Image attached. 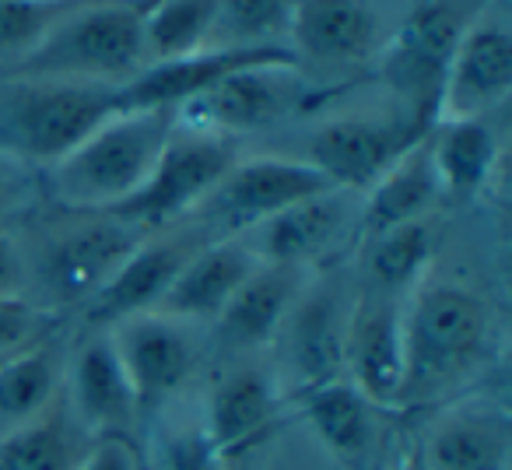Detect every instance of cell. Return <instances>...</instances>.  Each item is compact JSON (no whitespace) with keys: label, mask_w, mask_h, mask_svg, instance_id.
<instances>
[{"label":"cell","mask_w":512,"mask_h":470,"mask_svg":"<svg viewBox=\"0 0 512 470\" xmlns=\"http://www.w3.org/2000/svg\"><path fill=\"white\" fill-rule=\"evenodd\" d=\"M348 190H327L309 200L285 207L281 214L267 218L264 225L249 228L242 239L256 250L264 264L295 267V271H316L323 267L355 232L358 239V211L351 207Z\"/></svg>","instance_id":"12"},{"label":"cell","mask_w":512,"mask_h":470,"mask_svg":"<svg viewBox=\"0 0 512 470\" xmlns=\"http://www.w3.org/2000/svg\"><path fill=\"white\" fill-rule=\"evenodd\" d=\"M113 113V85L0 74V155L46 172Z\"/></svg>","instance_id":"3"},{"label":"cell","mask_w":512,"mask_h":470,"mask_svg":"<svg viewBox=\"0 0 512 470\" xmlns=\"http://www.w3.org/2000/svg\"><path fill=\"white\" fill-rule=\"evenodd\" d=\"M78 4L85 0H0V74L22 64Z\"/></svg>","instance_id":"31"},{"label":"cell","mask_w":512,"mask_h":470,"mask_svg":"<svg viewBox=\"0 0 512 470\" xmlns=\"http://www.w3.org/2000/svg\"><path fill=\"white\" fill-rule=\"evenodd\" d=\"M425 144L442 197L470 200L495 176L498 137L484 120L432 123L425 134Z\"/></svg>","instance_id":"25"},{"label":"cell","mask_w":512,"mask_h":470,"mask_svg":"<svg viewBox=\"0 0 512 470\" xmlns=\"http://www.w3.org/2000/svg\"><path fill=\"white\" fill-rule=\"evenodd\" d=\"M404 302L358 288L344 330V379L376 407H400L404 386Z\"/></svg>","instance_id":"13"},{"label":"cell","mask_w":512,"mask_h":470,"mask_svg":"<svg viewBox=\"0 0 512 470\" xmlns=\"http://www.w3.org/2000/svg\"><path fill=\"white\" fill-rule=\"evenodd\" d=\"M295 0H218L207 50H288Z\"/></svg>","instance_id":"30"},{"label":"cell","mask_w":512,"mask_h":470,"mask_svg":"<svg viewBox=\"0 0 512 470\" xmlns=\"http://www.w3.org/2000/svg\"><path fill=\"white\" fill-rule=\"evenodd\" d=\"M309 102H313V88L295 57H274L235 67L211 88L186 99L176 109V123L197 134L232 141V137L278 127L288 116L302 113Z\"/></svg>","instance_id":"6"},{"label":"cell","mask_w":512,"mask_h":470,"mask_svg":"<svg viewBox=\"0 0 512 470\" xmlns=\"http://www.w3.org/2000/svg\"><path fill=\"white\" fill-rule=\"evenodd\" d=\"M8 358H11V355H0V365H4V362H8Z\"/></svg>","instance_id":"38"},{"label":"cell","mask_w":512,"mask_h":470,"mask_svg":"<svg viewBox=\"0 0 512 470\" xmlns=\"http://www.w3.org/2000/svg\"><path fill=\"white\" fill-rule=\"evenodd\" d=\"M299 411L320 446L348 470H372L383 449V425L369 397L355 390L348 379H334L316 390L299 393Z\"/></svg>","instance_id":"21"},{"label":"cell","mask_w":512,"mask_h":470,"mask_svg":"<svg viewBox=\"0 0 512 470\" xmlns=\"http://www.w3.org/2000/svg\"><path fill=\"white\" fill-rule=\"evenodd\" d=\"M264 260L256 257L253 246L242 235H221V239H207L172 278L165 295L151 313L172 316L190 327H211L232 295L242 288V281L256 271Z\"/></svg>","instance_id":"19"},{"label":"cell","mask_w":512,"mask_h":470,"mask_svg":"<svg viewBox=\"0 0 512 470\" xmlns=\"http://www.w3.org/2000/svg\"><path fill=\"white\" fill-rule=\"evenodd\" d=\"M172 130V109L113 113L43 172V197L60 211H116L151 176Z\"/></svg>","instance_id":"2"},{"label":"cell","mask_w":512,"mask_h":470,"mask_svg":"<svg viewBox=\"0 0 512 470\" xmlns=\"http://www.w3.org/2000/svg\"><path fill=\"white\" fill-rule=\"evenodd\" d=\"M64 397L71 414L85 425V432L95 442H127V432L141 414V407H137L130 379L113 351L109 330L92 327V334L81 337L71 358H64Z\"/></svg>","instance_id":"17"},{"label":"cell","mask_w":512,"mask_h":470,"mask_svg":"<svg viewBox=\"0 0 512 470\" xmlns=\"http://www.w3.org/2000/svg\"><path fill=\"white\" fill-rule=\"evenodd\" d=\"M281 414V386L271 372L246 365L214 383L207 393L204 425L218 446L221 460H239L249 449L264 446L267 435L278 428Z\"/></svg>","instance_id":"20"},{"label":"cell","mask_w":512,"mask_h":470,"mask_svg":"<svg viewBox=\"0 0 512 470\" xmlns=\"http://www.w3.org/2000/svg\"><path fill=\"white\" fill-rule=\"evenodd\" d=\"M428 470H509L512 425L498 404L449 407L418 446Z\"/></svg>","instance_id":"23"},{"label":"cell","mask_w":512,"mask_h":470,"mask_svg":"<svg viewBox=\"0 0 512 470\" xmlns=\"http://www.w3.org/2000/svg\"><path fill=\"white\" fill-rule=\"evenodd\" d=\"M288 50L295 64L355 71L383 50V22L372 0H295Z\"/></svg>","instance_id":"16"},{"label":"cell","mask_w":512,"mask_h":470,"mask_svg":"<svg viewBox=\"0 0 512 470\" xmlns=\"http://www.w3.org/2000/svg\"><path fill=\"white\" fill-rule=\"evenodd\" d=\"M232 165H235L232 141L197 134V130H186L176 123V130H172L169 144L158 155L151 176L113 214L144 235L165 232L172 221H183L186 214L200 211V204L211 197L214 186L225 179V172Z\"/></svg>","instance_id":"7"},{"label":"cell","mask_w":512,"mask_h":470,"mask_svg":"<svg viewBox=\"0 0 512 470\" xmlns=\"http://www.w3.org/2000/svg\"><path fill=\"white\" fill-rule=\"evenodd\" d=\"M351 299H344L334 281L320 285L306 281L292 313L285 316L274 344L281 348V365L292 372L295 397L344 379V330H348Z\"/></svg>","instance_id":"14"},{"label":"cell","mask_w":512,"mask_h":470,"mask_svg":"<svg viewBox=\"0 0 512 470\" xmlns=\"http://www.w3.org/2000/svg\"><path fill=\"white\" fill-rule=\"evenodd\" d=\"M78 470H137V460L127 442L102 439V442H95L92 453L85 456V463H81Z\"/></svg>","instance_id":"36"},{"label":"cell","mask_w":512,"mask_h":470,"mask_svg":"<svg viewBox=\"0 0 512 470\" xmlns=\"http://www.w3.org/2000/svg\"><path fill=\"white\" fill-rule=\"evenodd\" d=\"M306 271L278 264H260L242 288L232 295L225 313L211 323L218 341L235 355H249V351L271 348L278 337L285 316L292 313L295 299L306 288Z\"/></svg>","instance_id":"22"},{"label":"cell","mask_w":512,"mask_h":470,"mask_svg":"<svg viewBox=\"0 0 512 470\" xmlns=\"http://www.w3.org/2000/svg\"><path fill=\"white\" fill-rule=\"evenodd\" d=\"M470 22L474 15L453 8V0H432V4H421L400 25L397 36L379 50V78L400 99L404 113L425 127L435 123L446 67Z\"/></svg>","instance_id":"8"},{"label":"cell","mask_w":512,"mask_h":470,"mask_svg":"<svg viewBox=\"0 0 512 470\" xmlns=\"http://www.w3.org/2000/svg\"><path fill=\"white\" fill-rule=\"evenodd\" d=\"M15 299H29L25 253H22V246H18L15 235L0 232V302H15Z\"/></svg>","instance_id":"35"},{"label":"cell","mask_w":512,"mask_h":470,"mask_svg":"<svg viewBox=\"0 0 512 470\" xmlns=\"http://www.w3.org/2000/svg\"><path fill=\"white\" fill-rule=\"evenodd\" d=\"M158 460H162V470H221L225 460H221L218 446L207 435L204 418L190 421V425H179L176 432H165L162 442H158Z\"/></svg>","instance_id":"32"},{"label":"cell","mask_w":512,"mask_h":470,"mask_svg":"<svg viewBox=\"0 0 512 470\" xmlns=\"http://www.w3.org/2000/svg\"><path fill=\"white\" fill-rule=\"evenodd\" d=\"M95 439L67 404H53L36 421L0 435V470H78Z\"/></svg>","instance_id":"27"},{"label":"cell","mask_w":512,"mask_h":470,"mask_svg":"<svg viewBox=\"0 0 512 470\" xmlns=\"http://www.w3.org/2000/svg\"><path fill=\"white\" fill-rule=\"evenodd\" d=\"M334 186L302 158H235L211 197L200 204L218 235H246L285 207L327 193Z\"/></svg>","instance_id":"11"},{"label":"cell","mask_w":512,"mask_h":470,"mask_svg":"<svg viewBox=\"0 0 512 470\" xmlns=\"http://www.w3.org/2000/svg\"><path fill=\"white\" fill-rule=\"evenodd\" d=\"M57 327V316L29 299L0 302V355H18L32 344L46 341Z\"/></svg>","instance_id":"33"},{"label":"cell","mask_w":512,"mask_h":470,"mask_svg":"<svg viewBox=\"0 0 512 470\" xmlns=\"http://www.w3.org/2000/svg\"><path fill=\"white\" fill-rule=\"evenodd\" d=\"M218 0H148L141 22L144 67L207 50Z\"/></svg>","instance_id":"29"},{"label":"cell","mask_w":512,"mask_h":470,"mask_svg":"<svg viewBox=\"0 0 512 470\" xmlns=\"http://www.w3.org/2000/svg\"><path fill=\"white\" fill-rule=\"evenodd\" d=\"M393 470H428V463H425V456H421V449H407Z\"/></svg>","instance_id":"37"},{"label":"cell","mask_w":512,"mask_h":470,"mask_svg":"<svg viewBox=\"0 0 512 470\" xmlns=\"http://www.w3.org/2000/svg\"><path fill=\"white\" fill-rule=\"evenodd\" d=\"M428 134L421 120L393 116H337L309 134L306 158L334 190L365 193L411 144Z\"/></svg>","instance_id":"9"},{"label":"cell","mask_w":512,"mask_h":470,"mask_svg":"<svg viewBox=\"0 0 512 470\" xmlns=\"http://www.w3.org/2000/svg\"><path fill=\"white\" fill-rule=\"evenodd\" d=\"M144 8L148 0H85L53 25L22 64L4 74L127 85L144 71Z\"/></svg>","instance_id":"4"},{"label":"cell","mask_w":512,"mask_h":470,"mask_svg":"<svg viewBox=\"0 0 512 470\" xmlns=\"http://www.w3.org/2000/svg\"><path fill=\"white\" fill-rule=\"evenodd\" d=\"M432 257H435L432 218L376 232L369 239H362V285L358 288L376 295H390V299H407L425 281Z\"/></svg>","instance_id":"26"},{"label":"cell","mask_w":512,"mask_h":470,"mask_svg":"<svg viewBox=\"0 0 512 470\" xmlns=\"http://www.w3.org/2000/svg\"><path fill=\"white\" fill-rule=\"evenodd\" d=\"M25 253L29 292H39V309L57 316L67 306H88L99 288L130 257L144 232L113 211H60Z\"/></svg>","instance_id":"5"},{"label":"cell","mask_w":512,"mask_h":470,"mask_svg":"<svg viewBox=\"0 0 512 470\" xmlns=\"http://www.w3.org/2000/svg\"><path fill=\"white\" fill-rule=\"evenodd\" d=\"M106 330L141 414L169 404L197 372L200 327H190V323L162 313H137Z\"/></svg>","instance_id":"10"},{"label":"cell","mask_w":512,"mask_h":470,"mask_svg":"<svg viewBox=\"0 0 512 470\" xmlns=\"http://www.w3.org/2000/svg\"><path fill=\"white\" fill-rule=\"evenodd\" d=\"M491 306L463 285L421 281L404 302V386L400 407H425L460 390L488 362Z\"/></svg>","instance_id":"1"},{"label":"cell","mask_w":512,"mask_h":470,"mask_svg":"<svg viewBox=\"0 0 512 470\" xmlns=\"http://www.w3.org/2000/svg\"><path fill=\"white\" fill-rule=\"evenodd\" d=\"M512 88V36L502 18L477 15L463 29L453 60L446 67L435 123L484 120L491 116Z\"/></svg>","instance_id":"15"},{"label":"cell","mask_w":512,"mask_h":470,"mask_svg":"<svg viewBox=\"0 0 512 470\" xmlns=\"http://www.w3.org/2000/svg\"><path fill=\"white\" fill-rule=\"evenodd\" d=\"M43 200V172L0 155V232Z\"/></svg>","instance_id":"34"},{"label":"cell","mask_w":512,"mask_h":470,"mask_svg":"<svg viewBox=\"0 0 512 470\" xmlns=\"http://www.w3.org/2000/svg\"><path fill=\"white\" fill-rule=\"evenodd\" d=\"M204 243L207 239H200L197 232L144 235L141 243L130 250V257L116 267L113 278L99 288V295L85 306V323L106 330L113 323L127 320V316L151 313L165 295V288L172 285V278L179 274V267Z\"/></svg>","instance_id":"18"},{"label":"cell","mask_w":512,"mask_h":470,"mask_svg":"<svg viewBox=\"0 0 512 470\" xmlns=\"http://www.w3.org/2000/svg\"><path fill=\"white\" fill-rule=\"evenodd\" d=\"M439 200H442L439 179H435L428 144H425V137H421L418 144H411V148L365 190L362 211H358V243L376 232H386V228L414 225V221L432 218Z\"/></svg>","instance_id":"24"},{"label":"cell","mask_w":512,"mask_h":470,"mask_svg":"<svg viewBox=\"0 0 512 470\" xmlns=\"http://www.w3.org/2000/svg\"><path fill=\"white\" fill-rule=\"evenodd\" d=\"M60 390H64V358L50 337L11 355L0 365V435L46 414L60 400Z\"/></svg>","instance_id":"28"}]
</instances>
